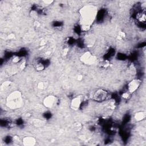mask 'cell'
I'll return each mask as SVG.
<instances>
[{
	"label": "cell",
	"instance_id": "obj_10",
	"mask_svg": "<svg viewBox=\"0 0 146 146\" xmlns=\"http://www.w3.org/2000/svg\"><path fill=\"white\" fill-rule=\"evenodd\" d=\"M81 128H82V125L80 124V123H76L75 124V128L76 130L79 131V130H80V129H81Z\"/></svg>",
	"mask_w": 146,
	"mask_h": 146
},
{
	"label": "cell",
	"instance_id": "obj_6",
	"mask_svg": "<svg viewBox=\"0 0 146 146\" xmlns=\"http://www.w3.org/2000/svg\"><path fill=\"white\" fill-rule=\"evenodd\" d=\"M36 143V140L32 136H26L22 139V144L24 145H34Z\"/></svg>",
	"mask_w": 146,
	"mask_h": 146
},
{
	"label": "cell",
	"instance_id": "obj_2",
	"mask_svg": "<svg viewBox=\"0 0 146 146\" xmlns=\"http://www.w3.org/2000/svg\"><path fill=\"white\" fill-rule=\"evenodd\" d=\"M109 92L103 89H99L96 90L94 95L93 99L97 102H103L107 100L109 98Z\"/></svg>",
	"mask_w": 146,
	"mask_h": 146
},
{
	"label": "cell",
	"instance_id": "obj_3",
	"mask_svg": "<svg viewBox=\"0 0 146 146\" xmlns=\"http://www.w3.org/2000/svg\"><path fill=\"white\" fill-rule=\"evenodd\" d=\"M141 84V80L139 79H135L130 81L127 85V91L130 94L135 92L139 88Z\"/></svg>",
	"mask_w": 146,
	"mask_h": 146
},
{
	"label": "cell",
	"instance_id": "obj_9",
	"mask_svg": "<svg viewBox=\"0 0 146 146\" xmlns=\"http://www.w3.org/2000/svg\"><path fill=\"white\" fill-rule=\"evenodd\" d=\"M129 94H130V93L128 92V91L124 92H123V94L121 95V96H122V98H124V99H128V98H129Z\"/></svg>",
	"mask_w": 146,
	"mask_h": 146
},
{
	"label": "cell",
	"instance_id": "obj_7",
	"mask_svg": "<svg viewBox=\"0 0 146 146\" xmlns=\"http://www.w3.org/2000/svg\"><path fill=\"white\" fill-rule=\"evenodd\" d=\"M145 117V113L144 112H139L137 113H136V115H135V119L138 120V121H140L141 120H143V119H144Z\"/></svg>",
	"mask_w": 146,
	"mask_h": 146
},
{
	"label": "cell",
	"instance_id": "obj_8",
	"mask_svg": "<svg viewBox=\"0 0 146 146\" xmlns=\"http://www.w3.org/2000/svg\"><path fill=\"white\" fill-rule=\"evenodd\" d=\"M44 67H45V66L43 64V63L38 62V63H36L35 68H36L38 71H42V70H44Z\"/></svg>",
	"mask_w": 146,
	"mask_h": 146
},
{
	"label": "cell",
	"instance_id": "obj_1",
	"mask_svg": "<svg viewBox=\"0 0 146 146\" xmlns=\"http://www.w3.org/2000/svg\"><path fill=\"white\" fill-rule=\"evenodd\" d=\"M7 105L10 108H16L21 106L22 102L21 96L19 92L16 91L10 94L7 98Z\"/></svg>",
	"mask_w": 146,
	"mask_h": 146
},
{
	"label": "cell",
	"instance_id": "obj_4",
	"mask_svg": "<svg viewBox=\"0 0 146 146\" xmlns=\"http://www.w3.org/2000/svg\"><path fill=\"white\" fill-rule=\"evenodd\" d=\"M56 98L53 95H49L46 97L43 100L44 104L48 108H51L54 107L56 103Z\"/></svg>",
	"mask_w": 146,
	"mask_h": 146
},
{
	"label": "cell",
	"instance_id": "obj_11",
	"mask_svg": "<svg viewBox=\"0 0 146 146\" xmlns=\"http://www.w3.org/2000/svg\"><path fill=\"white\" fill-rule=\"evenodd\" d=\"M38 87H39V88H43V83H39V84H38Z\"/></svg>",
	"mask_w": 146,
	"mask_h": 146
},
{
	"label": "cell",
	"instance_id": "obj_5",
	"mask_svg": "<svg viewBox=\"0 0 146 146\" xmlns=\"http://www.w3.org/2000/svg\"><path fill=\"white\" fill-rule=\"evenodd\" d=\"M83 101L82 100V98L80 96H77L72 99L71 102V107L74 110H78L80 107H81Z\"/></svg>",
	"mask_w": 146,
	"mask_h": 146
}]
</instances>
